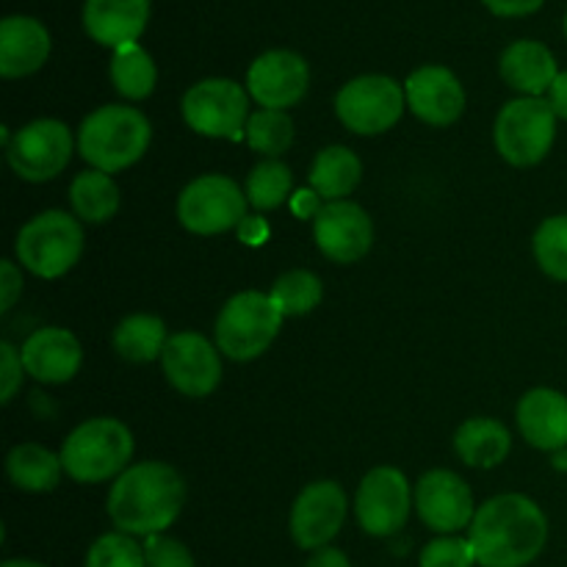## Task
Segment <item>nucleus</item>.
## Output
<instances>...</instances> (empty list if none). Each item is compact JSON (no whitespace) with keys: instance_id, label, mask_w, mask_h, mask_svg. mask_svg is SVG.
Returning a JSON list of instances; mask_svg holds the SVG:
<instances>
[{"instance_id":"c9c22d12","label":"nucleus","mask_w":567,"mask_h":567,"mask_svg":"<svg viewBox=\"0 0 567 567\" xmlns=\"http://www.w3.org/2000/svg\"><path fill=\"white\" fill-rule=\"evenodd\" d=\"M144 559L147 567H197L194 554L181 540L166 535L144 537Z\"/></svg>"},{"instance_id":"aec40b11","label":"nucleus","mask_w":567,"mask_h":567,"mask_svg":"<svg viewBox=\"0 0 567 567\" xmlns=\"http://www.w3.org/2000/svg\"><path fill=\"white\" fill-rule=\"evenodd\" d=\"M518 430L532 449L559 452L567 446V396L554 388H532L518 402Z\"/></svg>"},{"instance_id":"9d476101","label":"nucleus","mask_w":567,"mask_h":567,"mask_svg":"<svg viewBox=\"0 0 567 567\" xmlns=\"http://www.w3.org/2000/svg\"><path fill=\"white\" fill-rule=\"evenodd\" d=\"M404 105V86L391 75H360L341 86L336 114L358 136H380L402 120Z\"/></svg>"},{"instance_id":"473e14b6","label":"nucleus","mask_w":567,"mask_h":567,"mask_svg":"<svg viewBox=\"0 0 567 567\" xmlns=\"http://www.w3.org/2000/svg\"><path fill=\"white\" fill-rule=\"evenodd\" d=\"M535 260L551 280L567 282V214H557L543 219L537 227L535 241Z\"/></svg>"},{"instance_id":"79ce46f5","label":"nucleus","mask_w":567,"mask_h":567,"mask_svg":"<svg viewBox=\"0 0 567 567\" xmlns=\"http://www.w3.org/2000/svg\"><path fill=\"white\" fill-rule=\"evenodd\" d=\"M238 236L247 244H260L269 236V227H266V221L258 219V216H247V219L241 221V227H238Z\"/></svg>"},{"instance_id":"f257e3e1","label":"nucleus","mask_w":567,"mask_h":567,"mask_svg":"<svg viewBox=\"0 0 567 567\" xmlns=\"http://www.w3.org/2000/svg\"><path fill=\"white\" fill-rule=\"evenodd\" d=\"M468 540L482 567H526L546 548L548 518L524 493H502L476 509Z\"/></svg>"},{"instance_id":"6ab92c4d","label":"nucleus","mask_w":567,"mask_h":567,"mask_svg":"<svg viewBox=\"0 0 567 567\" xmlns=\"http://www.w3.org/2000/svg\"><path fill=\"white\" fill-rule=\"evenodd\" d=\"M25 374L44 385L70 382L81 371L83 349L81 341L64 327H42L31 332L20 349Z\"/></svg>"},{"instance_id":"c03bdc74","label":"nucleus","mask_w":567,"mask_h":567,"mask_svg":"<svg viewBox=\"0 0 567 567\" xmlns=\"http://www.w3.org/2000/svg\"><path fill=\"white\" fill-rule=\"evenodd\" d=\"M0 567H48V565L33 563V559H6V563Z\"/></svg>"},{"instance_id":"bb28decb","label":"nucleus","mask_w":567,"mask_h":567,"mask_svg":"<svg viewBox=\"0 0 567 567\" xmlns=\"http://www.w3.org/2000/svg\"><path fill=\"white\" fill-rule=\"evenodd\" d=\"M114 352L127 363H153L164 354L166 341V324L153 313H133L122 319L114 330Z\"/></svg>"},{"instance_id":"4be33fe9","label":"nucleus","mask_w":567,"mask_h":567,"mask_svg":"<svg viewBox=\"0 0 567 567\" xmlns=\"http://www.w3.org/2000/svg\"><path fill=\"white\" fill-rule=\"evenodd\" d=\"M50 55V33L33 17L11 14L0 22V75L14 78L33 75L42 70Z\"/></svg>"},{"instance_id":"9b49d317","label":"nucleus","mask_w":567,"mask_h":567,"mask_svg":"<svg viewBox=\"0 0 567 567\" xmlns=\"http://www.w3.org/2000/svg\"><path fill=\"white\" fill-rule=\"evenodd\" d=\"M72 133L61 120H33L6 142V158L14 175L28 183H48L66 169L72 158Z\"/></svg>"},{"instance_id":"f03ea898","label":"nucleus","mask_w":567,"mask_h":567,"mask_svg":"<svg viewBox=\"0 0 567 567\" xmlns=\"http://www.w3.org/2000/svg\"><path fill=\"white\" fill-rule=\"evenodd\" d=\"M186 504V482L169 463L147 460L116 476L109 493V518L131 537L164 535Z\"/></svg>"},{"instance_id":"5701e85b","label":"nucleus","mask_w":567,"mask_h":567,"mask_svg":"<svg viewBox=\"0 0 567 567\" xmlns=\"http://www.w3.org/2000/svg\"><path fill=\"white\" fill-rule=\"evenodd\" d=\"M498 70H502L504 83L524 94V97L548 94L559 75L554 53L543 42H535V39H520V42L509 44L502 53Z\"/></svg>"},{"instance_id":"a18cd8bd","label":"nucleus","mask_w":567,"mask_h":567,"mask_svg":"<svg viewBox=\"0 0 567 567\" xmlns=\"http://www.w3.org/2000/svg\"><path fill=\"white\" fill-rule=\"evenodd\" d=\"M565 37H567V14H565Z\"/></svg>"},{"instance_id":"6e6552de","label":"nucleus","mask_w":567,"mask_h":567,"mask_svg":"<svg viewBox=\"0 0 567 567\" xmlns=\"http://www.w3.org/2000/svg\"><path fill=\"white\" fill-rule=\"evenodd\" d=\"M247 192L227 175H203L177 197V219L194 236H219L247 219Z\"/></svg>"},{"instance_id":"0eeeda50","label":"nucleus","mask_w":567,"mask_h":567,"mask_svg":"<svg viewBox=\"0 0 567 567\" xmlns=\"http://www.w3.org/2000/svg\"><path fill=\"white\" fill-rule=\"evenodd\" d=\"M557 120L548 97L509 100L496 116V150L507 164L535 166L551 153Z\"/></svg>"},{"instance_id":"f8f14e48","label":"nucleus","mask_w":567,"mask_h":567,"mask_svg":"<svg viewBox=\"0 0 567 567\" xmlns=\"http://www.w3.org/2000/svg\"><path fill=\"white\" fill-rule=\"evenodd\" d=\"M413 507L408 476L393 465H377L363 476L354 496V515L365 535L391 537L404 529Z\"/></svg>"},{"instance_id":"f3484780","label":"nucleus","mask_w":567,"mask_h":567,"mask_svg":"<svg viewBox=\"0 0 567 567\" xmlns=\"http://www.w3.org/2000/svg\"><path fill=\"white\" fill-rule=\"evenodd\" d=\"M313 238L332 264H358L371 252L374 221L358 203H324L313 219Z\"/></svg>"},{"instance_id":"20e7f679","label":"nucleus","mask_w":567,"mask_h":567,"mask_svg":"<svg viewBox=\"0 0 567 567\" xmlns=\"http://www.w3.org/2000/svg\"><path fill=\"white\" fill-rule=\"evenodd\" d=\"M133 449H136L133 432L120 419L100 415L78 424L66 435L59 454L70 480L81 485H100L131 468Z\"/></svg>"},{"instance_id":"b1692460","label":"nucleus","mask_w":567,"mask_h":567,"mask_svg":"<svg viewBox=\"0 0 567 567\" xmlns=\"http://www.w3.org/2000/svg\"><path fill=\"white\" fill-rule=\"evenodd\" d=\"M454 452L471 468H496L513 452V435L498 419L476 415L460 424L454 435Z\"/></svg>"},{"instance_id":"e433bc0d","label":"nucleus","mask_w":567,"mask_h":567,"mask_svg":"<svg viewBox=\"0 0 567 567\" xmlns=\"http://www.w3.org/2000/svg\"><path fill=\"white\" fill-rule=\"evenodd\" d=\"M22 354L9 341L0 343V402L9 404L22 385Z\"/></svg>"},{"instance_id":"7c9ffc66","label":"nucleus","mask_w":567,"mask_h":567,"mask_svg":"<svg viewBox=\"0 0 567 567\" xmlns=\"http://www.w3.org/2000/svg\"><path fill=\"white\" fill-rule=\"evenodd\" d=\"M269 297L275 299L282 316H305L319 308L321 299H324V286L313 271L291 269L277 277Z\"/></svg>"},{"instance_id":"4468645a","label":"nucleus","mask_w":567,"mask_h":567,"mask_svg":"<svg viewBox=\"0 0 567 567\" xmlns=\"http://www.w3.org/2000/svg\"><path fill=\"white\" fill-rule=\"evenodd\" d=\"M161 365L169 385L188 399L210 396L221 382L219 347L194 330L169 336Z\"/></svg>"},{"instance_id":"a878e982","label":"nucleus","mask_w":567,"mask_h":567,"mask_svg":"<svg viewBox=\"0 0 567 567\" xmlns=\"http://www.w3.org/2000/svg\"><path fill=\"white\" fill-rule=\"evenodd\" d=\"M6 474L17 491L50 493L61 482L64 465H61V454H53L39 443H20L6 457Z\"/></svg>"},{"instance_id":"f704fd0d","label":"nucleus","mask_w":567,"mask_h":567,"mask_svg":"<svg viewBox=\"0 0 567 567\" xmlns=\"http://www.w3.org/2000/svg\"><path fill=\"white\" fill-rule=\"evenodd\" d=\"M476 554L468 537L441 535L426 543L419 557V567H474Z\"/></svg>"},{"instance_id":"7ed1b4c3","label":"nucleus","mask_w":567,"mask_h":567,"mask_svg":"<svg viewBox=\"0 0 567 567\" xmlns=\"http://www.w3.org/2000/svg\"><path fill=\"white\" fill-rule=\"evenodd\" d=\"M150 138L153 127L142 111L133 105H100L78 127V153L92 169L116 175L142 161Z\"/></svg>"},{"instance_id":"393cba45","label":"nucleus","mask_w":567,"mask_h":567,"mask_svg":"<svg viewBox=\"0 0 567 567\" xmlns=\"http://www.w3.org/2000/svg\"><path fill=\"white\" fill-rule=\"evenodd\" d=\"M360 177H363V164L358 155L343 144H330L313 158L308 181L324 203H338L358 188Z\"/></svg>"},{"instance_id":"37998d69","label":"nucleus","mask_w":567,"mask_h":567,"mask_svg":"<svg viewBox=\"0 0 567 567\" xmlns=\"http://www.w3.org/2000/svg\"><path fill=\"white\" fill-rule=\"evenodd\" d=\"M316 199H321V197L313 192V188H310V192H299L291 203L293 214L302 216V219H310V214H313V219H316V214L321 210V205H316Z\"/></svg>"},{"instance_id":"a211bd4d","label":"nucleus","mask_w":567,"mask_h":567,"mask_svg":"<svg viewBox=\"0 0 567 567\" xmlns=\"http://www.w3.org/2000/svg\"><path fill=\"white\" fill-rule=\"evenodd\" d=\"M404 97H408V109L432 127L454 125L465 111L463 83L452 70L437 64L410 72L404 81Z\"/></svg>"},{"instance_id":"423d86ee","label":"nucleus","mask_w":567,"mask_h":567,"mask_svg":"<svg viewBox=\"0 0 567 567\" xmlns=\"http://www.w3.org/2000/svg\"><path fill=\"white\" fill-rule=\"evenodd\" d=\"M282 319L275 299L264 291H241L225 302L216 316V347L236 363L260 358L275 343Z\"/></svg>"},{"instance_id":"72a5a7b5","label":"nucleus","mask_w":567,"mask_h":567,"mask_svg":"<svg viewBox=\"0 0 567 567\" xmlns=\"http://www.w3.org/2000/svg\"><path fill=\"white\" fill-rule=\"evenodd\" d=\"M83 567H147V559H144V546H138L136 537L125 535V532H109L92 543Z\"/></svg>"},{"instance_id":"c85d7f7f","label":"nucleus","mask_w":567,"mask_h":567,"mask_svg":"<svg viewBox=\"0 0 567 567\" xmlns=\"http://www.w3.org/2000/svg\"><path fill=\"white\" fill-rule=\"evenodd\" d=\"M111 83L116 92L127 100H147L155 92L158 83V66H155L153 55L142 48L138 42L116 48L111 55Z\"/></svg>"},{"instance_id":"ea45409f","label":"nucleus","mask_w":567,"mask_h":567,"mask_svg":"<svg viewBox=\"0 0 567 567\" xmlns=\"http://www.w3.org/2000/svg\"><path fill=\"white\" fill-rule=\"evenodd\" d=\"M308 567H352V563H349V557L341 551V548L324 546L319 548V551L310 554Z\"/></svg>"},{"instance_id":"39448f33","label":"nucleus","mask_w":567,"mask_h":567,"mask_svg":"<svg viewBox=\"0 0 567 567\" xmlns=\"http://www.w3.org/2000/svg\"><path fill=\"white\" fill-rule=\"evenodd\" d=\"M22 269L42 280H55L75 269L83 255V225L66 210H44L28 219L14 238Z\"/></svg>"},{"instance_id":"4c0bfd02","label":"nucleus","mask_w":567,"mask_h":567,"mask_svg":"<svg viewBox=\"0 0 567 567\" xmlns=\"http://www.w3.org/2000/svg\"><path fill=\"white\" fill-rule=\"evenodd\" d=\"M22 293V271L14 260H0V310H11Z\"/></svg>"},{"instance_id":"ddd939ff","label":"nucleus","mask_w":567,"mask_h":567,"mask_svg":"<svg viewBox=\"0 0 567 567\" xmlns=\"http://www.w3.org/2000/svg\"><path fill=\"white\" fill-rule=\"evenodd\" d=\"M413 507L421 524L437 535H457V532L471 529L476 515L471 487L465 485L463 476L446 468L426 471L421 476L413 493Z\"/></svg>"},{"instance_id":"c756f323","label":"nucleus","mask_w":567,"mask_h":567,"mask_svg":"<svg viewBox=\"0 0 567 567\" xmlns=\"http://www.w3.org/2000/svg\"><path fill=\"white\" fill-rule=\"evenodd\" d=\"M249 150L264 158H280L293 144V120L288 111L260 109L249 114L247 131H244Z\"/></svg>"},{"instance_id":"58836bf2","label":"nucleus","mask_w":567,"mask_h":567,"mask_svg":"<svg viewBox=\"0 0 567 567\" xmlns=\"http://www.w3.org/2000/svg\"><path fill=\"white\" fill-rule=\"evenodd\" d=\"M496 17H526L535 14L546 0H482Z\"/></svg>"},{"instance_id":"dca6fc26","label":"nucleus","mask_w":567,"mask_h":567,"mask_svg":"<svg viewBox=\"0 0 567 567\" xmlns=\"http://www.w3.org/2000/svg\"><path fill=\"white\" fill-rule=\"evenodd\" d=\"M310 66L293 50H266L249 64L247 92L260 109L286 111L308 94Z\"/></svg>"},{"instance_id":"1a4fd4ad","label":"nucleus","mask_w":567,"mask_h":567,"mask_svg":"<svg viewBox=\"0 0 567 567\" xmlns=\"http://www.w3.org/2000/svg\"><path fill=\"white\" fill-rule=\"evenodd\" d=\"M183 120L208 138H244L249 122V92L230 78H205L183 94Z\"/></svg>"},{"instance_id":"a19ab883","label":"nucleus","mask_w":567,"mask_h":567,"mask_svg":"<svg viewBox=\"0 0 567 567\" xmlns=\"http://www.w3.org/2000/svg\"><path fill=\"white\" fill-rule=\"evenodd\" d=\"M548 103H551L554 114L567 122V70L559 72L557 81H554L551 92H548Z\"/></svg>"},{"instance_id":"412c9836","label":"nucleus","mask_w":567,"mask_h":567,"mask_svg":"<svg viewBox=\"0 0 567 567\" xmlns=\"http://www.w3.org/2000/svg\"><path fill=\"white\" fill-rule=\"evenodd\" d=\"M150 20V0H86L83 28L103 48H125L138 42Z\"/></svg>"},{"instance_id":"cd10ccee","label":"nucleus","mask_w":567,"mask_h":567,"mask_svg":"<svg viewBox=\"0 0 567 567\" xmlns=\"http://www.w3.org/2000/svg\"><path fill=\"white\" fill-rule=\"evenodd\" d=\"M72 214L86 225H103L111 221L120 210V186L109 172L86 169L72 181L70 186Z\"/></svg>"},{"instance_id":"2eb2a0df","label":"nucleus","mask_w":567,"mask_h":567,"mask_svg":"<svg viewBox=\"0 0 567 567\" xmlns=\"http://www.w3.org/2000/svg\"><path fill=\"white\" fill-rule=\"evenodd\" d=\"M347 493L338 482H310L308 487H302L291 507L288 529H291L293 543L302 551H319V548L330 546L347 520Z\"/></svg>"},{"instance_id":"2f4dec72","label":"nucleus","mask_w":567,"mask_h":567,"mask_svg":"<svg viewBox=\"0 0 567 567\" xmlns=\"http://www.w3.org/2000/svg\"><path fill=\"white\" fill-rule=\"evenodd\" d=\"M291 169L280 158H266L249 172L244 192H247V199L252 208L275 210L286 203L288 194H291Z\"/></svg>"}]
</instances>
